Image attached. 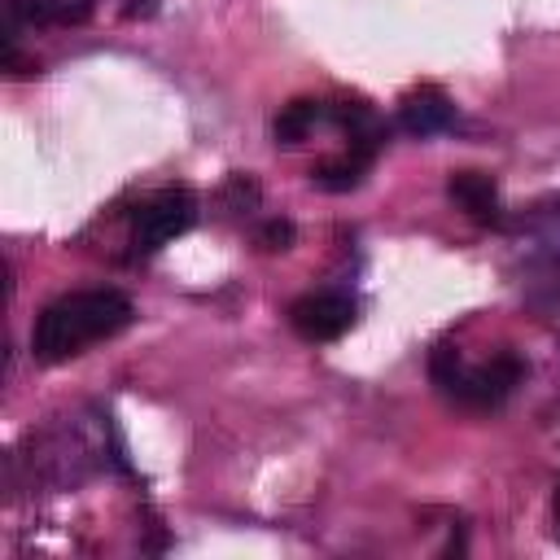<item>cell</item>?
I'll use <instances>...</instances> for the list:
<instances>
[{
    "mask_svg": "<svg viewBox=\"0 0 560 560\" xmlns=\"http://www.w3.org/2000/svg\"><path fill=\"white\" fill-rule=\"evenodd\" d=\"M131 298L118 289H79L57 298L52 306L39 311L31 328V350L39 363H66L83 354L96 341H109L131 324Z\"/></svg>",
    "mask_w": 560,
    "mask_h": 560,
    "instance_id": "cell-1",
    "label": "cell"
},
{
    "mask_svg": "<svg viewBox=\"0 0 560 560\" xmlns=\"http://www.w3.org/2000/svg\"><path fill=\"white\" fill-rule=\"evenodd\" d=\"M429 372H433L438 389L451 394V398H459L464 407H499L516 389V381L525 376V363L512 350H503L490 363L464 368V359H459L455 346H438L433 359H429Z\"/></svg>",
    "mask_w": 560,
    "mask_h": 560,
    "instance_id": "cell-2",
    "label": "cell"
},
{
    "mask_svg": "<svg viewBox=\"0 0 560 560\" xmlns=\"http://www.w3.org/2000/svg\"><path fill=\"white\" fill-rule=\"evenodd\" d=\"M197 219V201L188 188H162L153 192L140 210H136V228H131V245L136 254H158L162 245H171L175 236H184Z\"/></svg>",
    "mask_w": 560,
    "mask_h": 560,
    "instance_id": "cell-3",
    "label": "cell"
},
{
    "mask_svg": "<svg viewBox=\"0 0 560 560\" xmlns=\"http://www.w3.org/2000/svg\"><path fill=\"white\" fill-rule=\"evenodd\" d=\"M359 311L346 293H306L289 306V324L302 341H337L354 328Z\"/></svg>",
    "mask_w": 560,
    "mask_h": 560,
    "instance_id": "cell-4",
    "label": "cell"
},
{
    "mask_svg": "<svg viewBox=\"0 0 560 560\" xmlns=\"http://www.w3.org/2000/svg\"><path fill=\"white\" fill-rule=\"evenodd\" d=\"M451 118H455V105H451V96L442 88L420 83V88L402 92V101H398V122L411 136H433V131L451 127Z\"/></svg>",
    "mask_w": 560,
    "mask_h": 560,
    "instance_id": "cell-5",
    "label": "cell"
},
{
    "mask_svg": "<svg viewBox=\"0 0 560 560\" xmlns=\"http://www.w3.org/2000/svg\"><path fill=\"white\" fill-rule=\"evenodd\" d=\"M96 0H9V26H83Z\"/></svg>",
    "mask_w": 560,
    "mask_h": 560,
    "instance_id": "cell-6",
    "label": "cell"
},
{
    "mask_svg": "<svg viewBox=\"0 0 560 560\" xmlns=\"http://www.w3.org/2000/svg\"><path fill=\"white\" fill-rule=\"evenodd\" d=\"M446 192H451V201H455L464 214H472L477 223H494V219H499V188H494V179H490L486 171H455V175L446 179Z\"/></svg>",
    "mask_w": 560,
    "mask_h": 560,
    "instance_id": "cell-7",
    "label": "cell"
},
{
    "mask_svg": "<svg viewBox=\"0 0 560 560\" xmlns=\"http://www.w3.org/2000/svg\"><path fill=\"white\" fill-rule=\"evenodd\" d=\"M346 136H350V149H359V153H368V158H376V149H381V122H376V114H372V105L368 101H337V105H328L324 109Z\"/></svg>",
    "mask_w": 560,
    "mask_h": 560,
    "instance_id": "cell-8",
    "label": "cell"
},
{
    "mask_svg": "<svg viewBox=\"0 0 560 560\" xmlns=\"http://www.w3.org/2000/svg\"><path fill=\"white\" fill-rule=\"evenodd\" d=\"M368 166H372V158H368V153L346 149V153H337V158H319V162L311 166V184H315V188H324V192H350V188H359V184H363Z\"/></svg>",
    "mask_w": 560,
    "mask_h": 560,
    "instance_id": "cell-9",
    "label": "cell"
},
{
    "mask_svg": "<svg viewBox=\"0 0 560 560\" xmlns=\"http://www.w3.org/2000/svg\"><path fill=\"white\" fill-rule=\"evenodd\" d=\"M324 118V105L319 101H289L280 114H276V144H302L311 136V127Z\"/></svg>",
    "mask_w": 560,
    "mask_h": 560,
    "instance_id": "cell-10",
    "label": "cell"
},
{
    "mask_svg": "<svg viewBox=\"0 0 560 560\" xmlns=\"http://www.w3.org/2000/svg\"><path fill=\"white\" fill-rule=\"evenodd\" d=\"M258 245H262L267 254L289 249V245H293V223H289V219H267L262 232H258Z\"/></svg>",
    "mask_w": 560,
    "mask_h": 560,
    "instance_id": "cell-11",
    "label": "cell"
},
{
    "mask_svg": "<svg viewBox=\"0 0 560 560\" xmlns=\"http://www.w3.org/2000/svg\"><path fill=\"white\" fill-rule=\"evenodd\" d=\"M551 516H556V534H560V486H556V494H551Z\"/></svg>",
    "mask_w": 560,
    "mask_h": 560,
    "instance_id": "cell-12",
    "label": "cell"
}]
</instances>
